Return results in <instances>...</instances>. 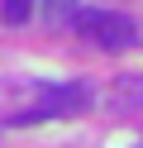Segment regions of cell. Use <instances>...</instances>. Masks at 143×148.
<instances>
[{
  "label": "cell",
  "mask_w": 143,
  "mask_h": 148,
  "mask_svg": "<svg viewBox=\"0 0 143 148\" xmlns=\"http://www.w3.org/2000/svg\"><path fill=\"white\" fill-rule=\"evenodd\" d=\"M72 24H76V34H81V38L100 43V48H110V53L129 48V43L138 38V24H133L129 14H114V10H81Z\"/></svg>",
  "instance_id": "6da1fadb"
},
{
  "label": "cell",
  "mask_w": 143,
  "mask_h": 148,
  "mask_svg": "<svg viewBox=\"0 0 143 148\" xmlns=\"http://www.w3.org/2000/svg\"><path fill=\"white\" fill-rule=\"evenodd\" d=\"M91 105V86H43V96H38L34 110H19L10 124H38V119H57V115H76V110Z\"/></svg>",
  "instance_id": "7a4b0ae2"
},
{
  "label": "cell",
  "mask_w": 143,
  "mask_h": 148,
  "mask_svg": "<svg viewBox=\"0 0 143 148\" xmlns=\"http://www.w3.org/2000/svg\"><path fill=\"white\" fill-rule=\"evenodd\" d=\"M76 5H81V0H43V5H38V10H43V19L48 24H62V19H76Z\"/></svg>",
  "instance_id": "277c9868"
},
{
  "label": "cell",
  "mask_w": 143,
  "mask_h": 148,
  "mask_svg": "<svg viewBox=\"0 0 143 148\" xmlns=\"http://www.w3.org/2000/svg\"><path fill=\"white\" fill-rule=\"evenodd\" d=\"M0 14H5V24H24L34 14V0H0Z\"/></svg>",
  "instance_id": "5b68a950"
},
{
  "label": "cell",
  "mask_w": 143,
  "mask_h": 148,
  "mask_svg": "<svg viewBox=\"0 0 143 148\" xmlns=\"http://www.w3.org/2000/svg\"><path fill=\"white\" fill-rule=\"evenodd\" d=\"M114 105H124V110L143 105V77H133V72H119V77H114Z\"/></svg>",
  "instance_id": "3957f363"
}]
</instances>
